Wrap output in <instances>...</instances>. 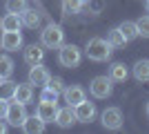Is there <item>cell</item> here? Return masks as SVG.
<instances>
[{"instance_id": "obj_12", "label": "cell", "mask_w": 149, "mask_h": 134, "mask_svg": "<svg viewBox=\"0 0 149 134\" xmlns=\"http://www.w3.org/2000/svg\"><path fill=\"white\" fill-rule=\"evenodd\" d=\"M65 101H67V105H71V107H76L78 103H82L85 98H87V94H85V89L80 87V85H71V87H65Z\"/></svg>"}, {"instance_id": "obj_21", "label": "cell", "mask_w": 149, "mask_h": 134, "mask_svg": "<svg viewBox=\"0 0 149 134\" xmlns=\"http://www.w3.org/2000/svg\"><path fill=\"white\" fill-rule=\"evenodd\" d=\"M13 89H16V83H13V81L0 78V98H5V101L13 98Z\"/></svg>"}, {"instance_id": "obj_14", "label": "cell", "mask_w": 149, "mask_h": 134, "mask_svg": "<svg viewBox=\"0 0 149 134\" xmlns=\"http://www.w3.org/2000/svg\"><path fill=\"white\" fill-rule=\"evenodd\" d=\"M45 125H47V123H45L38 114H33V116H27L25 123H22L20 128H22V132H25V134H40L45 130Z\"/></svg>"}, {"instance_id": "obj_2", "label": "cell", "mask_w": 149, "mask_h": 134, "mask_svg": "<svg viewBox=\"0 0 149 134\" xmlns=\"http://www.w3.org/2000/svg\"><path fill=\"white\" fill-rule=\"evenodd\" d=\"M62 40H65V32H62V27L56 25V22H49V25L40 32V43H42V47H47V49H58L62 45Z\"/></svg>"}, {"instance_id": "obj_29", "label": "cell", "mask_w": 149, "mask_h": 134, "mask_svg": "<svg viewBox=\"0 0 149 134\" xmlns=\"http://www.w3.org/2000/svg\"><path fill=\"white\" fill-rule=\"evenodd\" d=\"M7 107H9V101H5V98H0V119H2V121H5Z\"/></svg>"}, {"instance_id": "obj_6", "label": "cell", "mask_w": 149, "mask_h": 134, "mask_svg": "<svg viewBox=\"0 0 149 134\" xmlns=\"http://www.w3.org/2000/svg\"><path fill=\"white\" fill-rule=\"evenodd\" d=\"M100 121H102V128L105 130H120L123 128V112L118 107H107L102 114H100Z\"/></svg>"}, {"instance_id": "obj_11", "label": "cell", "mask_w": 149, "mask_h": 134, "mask_svg": "<svg viewBox=\"0 0 149 134\" xmlns=\"http://www.w3.org/2000/svg\"><path fill=\"white\" fill-rule=\"evenodd\" d=\"M11 101H18V103H22V105H29V103L33 101V85L31 83H16Z\"/></svg>"}, {"instance_id": "obj_17", "label": "cell", "mask_w": 149, "mask_h": 134, "mask_svg": "<svg viewBox=\"0 0 149 134\" xmlns=\"http://www.w3.org/2000/svg\"><path fill=\"white\" fill-rule=\"evenodd\" d=\"M0 27H2V32H20L22 20H20L18 13H7L5 18L0 20Z\"/></svg>"}, {"instance_id": "obj_31", "label": "cell", "mask_w": 149, "mask_h": 134, "mask_svg": "<svg viewBox=\"0 0 149 134\" xmlns=\"http://www.w3.org/2000/svg\"><path fill=\"white\" fill-rule=\"evenodd\" d=\"M145 7H147V13H149V0H145Z\"/></svg>"}, {"instance_id": "obj_1", "label": "cell", "mask_w": 149, "mask_h": 134, "mask_svg": "<svg viewBox=\"0 0 149 134\" xmlns=\"http://www.w3.org/2000/svg\"><path fill=\"white\" fill-rule=\"evenodd\" d=\"M111 49H113V47L109 45V40H105V38H91L87 43V47H85V54H87L89 60L102 63V60H109Z\"/></svg>"}, {"instance_id": "obj_18", "label": "cell", "mask_w": 149, "mask_h": 134, "mask_svg": "<svg viewBox=\"0 0 149 134\" xmlns=\"http://www.w3.org/2000/svg\"><path fill=\"white\" fill-rule=\"evenodd\" d=\"M129 76V69L125 67V63H113L109 67V78H111L113 83H125Z\"/></svg>"}, {"instance_id": "obj_15", "label": "cell", "mask_w": 149, "mask_h": 134, "mask_svg": "<svg viewBox=\"0 0 149 134\" xmlns=\"http://www.w3.org/2000/svg\"><path fill=\"white\" fill-rule=\"evenodd\" d=\"M42 58H45V49L40 45H27L25 47V63L29 65V67L42 63Z\"/></svg>"}, {"instance_id": "obj_10", "label": "cell", "mask_w": 149, "mask_h": 134, "mask_svg": "<svg viewBox=\"0 0 149 134\" xmlns=\"http://www.w3.org/2000/svg\"><path fill=\"white\" fill-rule=\"evenodd\" d=\"M36 114L42 119L45 123H54L56 121V114H58V103H51V101H40L36 107Z\"/></svg>"}, {"instance_id": "obj_28", "label": "cell", "mask_w": 149, "mask_h": 134, "mask_svg": "<svg viewBox=\"0 0 149 134\" xmlns=\"http://www.w3.org/2000/svg\"><path fill=\"white\" fill-rule=\"evenodd\" d=\"M49 85L51 89H56L58 94H62V92H65V83H62V78H49Z\"/></svg>"}, {"instance_id": "obj_13", "label": "cell", "mask_w": 149, "mask_h": 134, "mask_svg": "<svg viewBox=\"0 0 149 134\" xmlns=\"http://www.w3.org/2000/svg\"><path fill=\"white\" fill-rule=\"evenodd\" d=\"M56 125H60V128H71L76 123V112L71 105H67V107H58V114H56Z\"/></svg>"}, {"instance_id": "obj_25", "label": "cell", "mask_w": 149, "mask_h": 134, "mask_svg": "<svg viewBox=\"0 0 149 134\" xmlns=\"http://www.w3.org/2000/svg\"><path fill=\"white\" fill-rule=\"evenodd\" d=\"M13 74V60L9 56H0V76L9 78Z\"/></svg>"}, {"instance_id": "obj_22", "label": "cell", "mask_w": 149, "mask_h": 134, "mask_svg": "<svg viewBox=\"0 0 149 134\" xmlns=\"http://www.w3.org/2000/svg\"><path fill=\"white\" fill-rule=\"evenodd\" d=\"M82 5H85V0H62V13L74 16L82 9Z\"/></svg>"}, {"instance_id": "obj_4", "label": "cell", "mask_w": 149, "mask_h": 134, "mask_svg": "<svg viewBox=\"0 0 149 134\" xmlns=\"http://www.w3.org/2000/svg\"><path fill=\"white\" fill-rule=\"evenodd\" d=\"M113 81L109 76H96L89 83V92H91V96L93 98H107V96H111V92H113Z\"/></svg>"}, {"instance_id": "obj_27", "label": "cell", "mask_w": 149, "mask_h": 134, "mask_svg": "<svg viewBox=\"0 0 149 134\" xmlns=\"http://www.w3.org/2000/svg\"><path fill=\"white\" fill-rule=\"evenodd\" d=\"M58 92L56 89H51L49 85H45L42 87V92H40V101H51V103H58Z\"/></svg>"}, {"instance_id": "obj_32", "label": "cell", "mask_w": 149, "mask_h": 134, "mask_svg": "<svg viewBox=\"0 0 149 134\" xmlns=\"http://www.w3.org/2000/svg\"><path fill=\"white\" fill-rule=\"evenodd\" d=\"M145 112H147V119H149V103H147V109H145Z\"/></svg>"}, {"instance_id": "obj_24", "label": "cell", "mask_w": 149, "mask_h": 134, "mask_svg": "<svg viewBox=\"0 0 149 134\" xmlns=\"http://www.w3.org/2000/svg\"><path fill=\"white\" fill-rule=\"evenodd\" d=\"M27 7H29V5H27V0H7V2H5L7 13H18V16L25 11Z\"/></svg>"}, {"instance_id": "obj_19", "label": "cell", "mask_w": 149, "mask_h": 134, "mask_svg": "<svg viewBox=\"0 0 149 134\" xmlns=\"http://www.w3.org/2000/svg\"><path fill=\"white\" fill-rule=\"evenodd\" d=\"M134 78L138 83H147L149 81V60L147 58H143V60H138L134 65Z\"/></svg>"}, {"instance_id": "obj_33", "label": "cell", "mask_w": 149, "mask_h": 134, "mask_svg": "<svg viewBox=\"0 0 149 134\" xmlns=\"http://www.w3.org/2000/svg\"><path fill=\"white\" fill-rule=\"evenodd\" d=\"M0 78H2V76H0Z\"/></svg>"}, {"instance_id": "obj_9", "label": "cell", "mask_w": 149, "mask_h": 134, "mask_svg": "<svg viewBox=\"0 0 149 134\" xmlns=\"http://www.w3.org/2000/svg\"><path fill=\"white\" fill-rule=\"evenodd\" d=\"M0 47L7 51H18L22 47V34L20 32H2L0 36Z\"/></svg>"}, {"instance_id": "obj_30", "label": "cell", "mask_w": 149, "mask_h": 134, "mask_svg": "<svg viewBox=\"0 0 149 134\" xmlns=\"http://www.w3.org/2000/svg\"><path fill=\"white\" fill-rule=\"evenodd\" d=\"M5 132H7V125L2 123V119H0V134H5Z\"/></svg>"}, {"instance_id": "obj_26", "label": "cell", "mask_w": 149, "mask_h": 134, "mask_svg": "<svg viewBox=\"0 0 149 134\" xmlns=\"http://www.w3.org/2000/svg\"><path fill=\"white\" fill-rule=\"evenodd\" d=\"M136 27H138V36L149 38V16H140L136 20Z\"/></svg>"}, {"instance_id": "obj_7", "label": "cell", "mask_w": 149, "mask_h": 134, "mask_svg": "<svg viewBox=\"0 0 149 134\" xmlns=\"http://www.w3.org/2000/svg\"><path fill=\"white\" fill-rule=\"evenodd\" d=\"M49 69L45 67L42 63H38V65H31V69H29V83L31 85H38V87H45V85L49 83Z\"/></svg>"}, {"instance_id": "obj_16", "label": "cell", "mask_w": 149, "mask_h": 134, "mask_svg": "<svg viewBox=\"0 0 149 134\" xmlns=\"http://www.w3.org/2000/svg\"><path fill=\"white\" fill-rule=\"evenodd\" d=\"M20 20H22V25L29 27V29H38V27H40V13H38L36 9H29V7L20 13Z\"/></svg>"}, {"instance_id": "obj_5", "label": "cell", "mask_w": 149, "mask_h": 134, "mask_svg": "<svg viewBox=\"0 0 149 134\" xmlns=\"http://www.w3.org/2000/svg\"><path fill=\"white\" fill-rule=\"evenodd\" d=\"M25 119H27V109H25V105H22V103H18V101L9 103L7 114H5V121L9 123L11 128H20V125L25 123Z\"/></svg>"}, {"instance_id": "obj_20", "label": "cell", "mask_w": 149, "mask_h": 134, "mask_svg": "<svg viewBox=\"0 0 149 134\" xmlns=\"http://www.w3.org/2000/svg\"><path fill=\"white\" fill-rule=\"evenodd\" d=\"M118 29L123 32V36H125L127 40L138 38V27H136V22H134V20H125V22H120Z\"/></svg>"}, {"instance_id": "obj_8", "label": "cell", "mask_w": 149, "mask_h": 134, "mask_svg": "<svg viewBox=\"0 0 149 134\" xmlns=\"http://www.w3.org/2000/svg\"><path fill=\"white\" fill-rule=\"evenodd\" d=\"M74 112H76V121H80V123H91L96 119V105L89 103L87 98L82 103H78L74 107Z\"/></svg>"}, {"instance_id": "obj_23", "label": "cell", "mask_w": 149, "mask_h": 134, "mask_svg": "<svg viewBox=\"0 0 149 134\" xmlns=\"http://www.w3.org/2000/svg\"><path fill=\"white\" fill-rule=\"evenodd\" d=\"M107 40H109V45H111V47H116V49H118V47H125V43H127V38L123 36V32H120L118 27L107 34Z\"/></svg>"}, {"instance_id": "obj_3", "label": "cell", "mask_w": 149, "mask_h": 134, "mask_svg": "<svg viewBox=\"0 0 149 134\" xmlns=\"http://www.w3.org/2000/svg\"><path fill=\"white\" fill-rule=\"evenodd\" d=\"M58 63L62 65V67H67V69H71V67H78V63H80L82 58V51L80 47H76V45H60L58 47Z\"/></svg>"}]
</instances>
